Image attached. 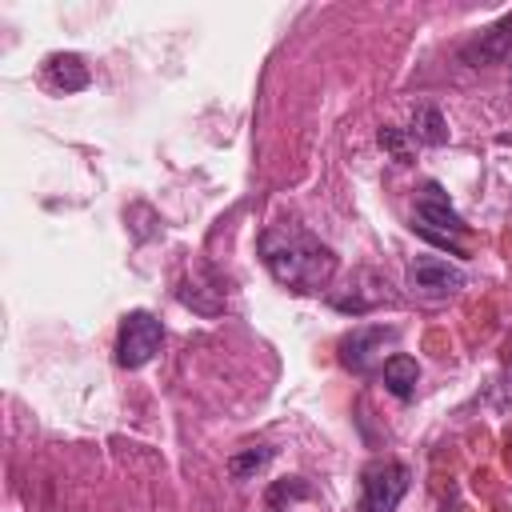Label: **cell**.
<instances>
[{
  "label": "cell",
  "instance_id": "cell-1",
  "mask_svg": "<svg viewBox=\"0 0 512 512\" xmlns=\"http://www.w3.org/2000/svg\"><path fill=\"white\" fill-rule=\"evenodd\" d=\"M260 256H264V268L272 272V280L292 288V292H320L336 272L332 248L320 244L300 224L264 228L260 232Z\"/></svg>",
  "mask_w": 512,
  "mask_h": 512
},
{
  "label": "cell",
  "instance_id": "cell-11",
  "mask_svg": "<svg viewBox=\"0 0 512 512\" xmlns=\"http://www.w3.org/2000/svg\"><path fill=\"white\" fill-rule=\"evenodd\" d=\"M268 460H272V448H264V444H256V448H240V452L228 456V472H232L236 480H252L256 472L268 468Z\"/></svg>",
  "mask_w": 512,
  "mask_h": 512
},
{
  "label": "cell",
  "instance_id": "cell-3",
  "mask_svg": "<svg viewBox=\"0 0 512 512\" xmlns=\"http://www.w3.org/2000/svg\"><path fill=\"white\" fill-rule=\"evenodd\" d=\"M408 492V468L400 460H372L360 476V508L356 512H396Z\"/></svg>",
  "mask_w": 512,
  "mask_h": 512
},
{
  "label": "cell",
  "instance_id": "cell-13",
  "mask_svg": "<svg viewBox=\"0 0 512 512\" xmlns=\"http://www.w3.org/2000/svg\"><path fill=\"white\" fill-rule=\"evenodd\" d=\"M376 140H380V148H388L400 164H408V160H412V140H408V132H400V128H392V124H384Z\"/></svg>",
  "mask_w": 512,
  "mask_h": 512
},
{
  "label": "cell",
  "instance_id": "cell-8",
  "mask_svg": "<svg viewBox=\"0 0 512 512\" xmlns=\"http://www.w3.org/2000/svg\"><path fill=\"white\" fill-rule=\"evenodd\" d=\"M44 76H48V84H52L56 92H80V88H88V80H92L84 56H76V52H52V56L44 60Z\"/></svg>",
  "mask_w": 512,
  "mask_h": 512
},
{
  "label": "cell",
  "instance_id": "cell-2",
  "mask_svg": "<svg viewBox=\"0 0 512 512\" xmlns=\"http://www.w3.org/2000/svg\"><path fill=\"white\" fill-rule=\"evenodd\" d=\"M160 340H164V324L148 308H132L116 332V364L120 368H144L160 352Z\"/></svg>",
  "mask_w": 512,
  "mask_h": 512
},
{
  "label": "cell",
  "instance_id": "cell-14",
  "mask_svg": "<svg viewBox=\"0 0 512 512\" xmlns=\"http://www.w3.org/2000/svg\"><path fill=\"white\" fill-rule=\"evenodd\" d=\"M444 512H464V508H460V504H452V508H444Z\"/></svg>",
  "mask_w": 512,
  "mask_h": 512
},
{
  "label": "cell",
  "instance_id": "cell-12",
  "mask_svg": "<svg viewBox=\"0 0 512 512\" xmlns=\"http://www.w3.org/2000/svg\"><path fill=\"white\" fill-rule=\"evenodd\" d=\"M308 496V480H300V476H288V480H276L268 492H264V504L272 508V512H280L284 504H292V500H304Z\"/></svg>",
  "mask_w": 512,
  "mask_h": 512
},
{
  "label": "cell",
  "instance_id": "cell-9",
  "mask_svg": "<svg viewBox=\"0 0 512 512\" xmlns=\"http://www.w3.org/2000/svg\"><path fill=\"white\" fill-rule=\"evenodd\" d=\"M380 376H384V388H388L392 396L408 400V396L416 392V380H420V364H416L412 356L396 352V356H388V360L380 364Z\"/></svg>",
  "mask_w": 512,
  "mask_h": 512
},
{
  "label": "cell",
  "instance_id": "cell-6",
  "mask_svg": "<svg viewBox=\"0 0 512 512\" xmlns=\"http://www.w3.org/2000/svg\"><path fill=\"white\" fill-rule=\"evenodd\" d=\"M392 340H396V328H380V324L352 328L340 340V364L352 368V372H368L376 364V356L384 352V344H392Z\"/></svg>",
  "mask_w": 512,
  "mask_h": 512
},
{
  "label": "cell",
  "instance_id": "cell-5",
  "mask_svg": "<svg viewBox=\"0 0 512 512\" xmlns=\"http://www.w3.org/2000/svg\"><path fill=\"white\" fill-rule=\"evenodd\" d=\"M408 284H412V292H420L428 300H448L464 288V272L440 256H416L408 264Z\"/></svg>",
  "mask_w": 512,
  "mask_h": 512
},
{
  "label": "cell",
  "instance_id": "cell-4",
  "mask_svg": "<svg viewBox=\"0 0 512 512\" xmlns=\"http://www.w3.org/2000/svg\"><path fill=\"white\" fill-rule=\"evenodd\" d=\"M412 228L424 232L428 240H436L440 248H452V252H460V248H456V236L468 232V224L452 212V204H448V196L440 192V184H424V196H420V204H416V224H412Z\"/></svg>",
  "mask_w": 512,
  "mask_h": 512
},
{
  "label": "cell",
  "instance_id": "cell-15",
  "mask_svg": "<svg viewBox=\"0 0 512 512\" xmlns=\"http://www.w3.org/2000/svg\"><path fill=\"white\" fill-rule=\"evenodd\" d=\"M268 512H272V508H268Z\"/></svg>",
  "mask_w": 512,
  "mask_h": 512
},
{
  "label": "cell",
  "instance_id": "cell-7",
  "mask_svg": "<svg viewBox=\"0 0 512 512\" xmlns=\"http://www.w3.org/2000/svg\"><path fill=\"white\" fill-rule=\"evenodd\" d=\"M512 56V12L500 16L496 24H488L476 40H468L460 48V60L472 64V68H484V64H504Z\"/></svg>",
  "mask_w": 512,
  "mask_h": 512
},
{
  "label": "cell",
  "instance_id": "cell-10",
  "mask_svg": "<svg viewBox=\"0 0 512 512\" xmlns=\"http://www.w3.org/2000/svg\"><path fill=\"white\" fill-rule=\"evenodd\" d=\"M408 136H412V140H420V144H428V148H440V144L448 140V124H444L440 108H432V104H416Z\"/></svg>",
  "mask_w": 512,
  "mask_h": 512
}]
</instances>
